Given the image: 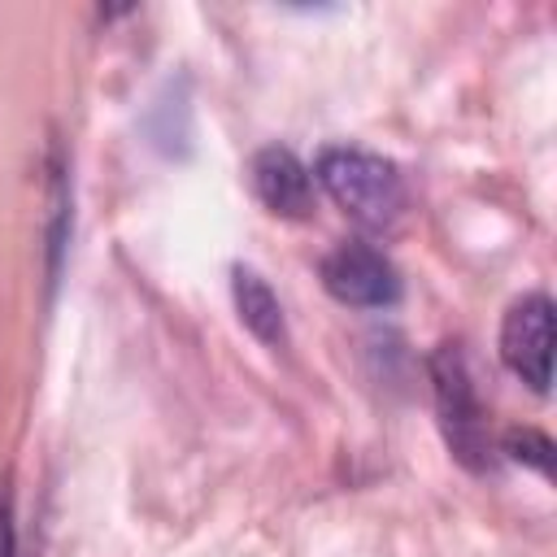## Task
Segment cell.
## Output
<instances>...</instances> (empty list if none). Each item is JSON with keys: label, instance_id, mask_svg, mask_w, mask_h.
I'll return each instance as SVG.
<instances>
[{"label": "cell", "instance_id": "8992f818", "mask_svg": "<svg viewBox=\"0 0 557 557\" xmlns=\"http://www.w3.org/2000/svg\"><path fill=\"white\" fill-rule=\"evenodd\" d=\"M231 296H235L239 322H244L261 344H283V305H278L274 287H270L252 265H235V270H231Z\"/></svg>", "mask_w": 557, "mask_h": 557}, {"label": "cell", "instance_id": "277c9868", "mask_svg": "<svg viewBox=\"0 0 557 557\" xmlns=\"http://www.w3.org/2000/svg\"><path fill=\"white\" fill-rule=\"evenodd\" d=\"M500 357L531 392H540V396L548 392V374H553V300L544 292H531V296L509 305V313L500 322Z\"/></svg>", "mask_w": 557, "mask_h": 557}, {"label": "cell", "instance_id": "3957f363", "mask_svg": "<svg viewBox=\"0 0 557 557\" xmlns=\"http://www.w3.org/2000/svg\"><path fill=\"white\" fill-rule=\"evenodd\" d=\"M322 287L352 309H383L400 296L396 265L374 244H361V239L335 244L322 257Z\"/></svg>", "mask_w": 557, "mask_h": 557}, {"label": "cell", "instance_id": "7a4b0ae2", "mask_svg": "<svg viewBox=\"0 0 557 557\" xmlns=\"http://www.w3.org/2000/svg\"><path fill=\"white\" fill-rule=\"evenodd\" d=\"M431 383H435V409H440V426L448 448L457 453V461L483 470L487 461V426H483V405L474 396L466 357L457 352V344H440V352L431 357Z\"/></svg>", "mask_w": 557, "mask_h": 557}, {"label": "cell", "instance_id": "5b68a950", "mask_svg": "<svg viewBox=\"0 0 557 557\" xmlns=\"http://www.w3.org/2000/svg\"><path fill=\"white\" fill-rule=\"evenodd\" d=\"M252 187L278 218H305L313 209V174L287 148H261L252 157Z\"/></svg>", "mask_w": 557, "mask_h": 557}, {"label": "cell", "instance_id": "6da1fadb", "mask_svg": "<svg viewBox=\"0 0 557 557\" xmlns=\"http://www.w3.org/2000/svg\"><path fill=\"white\" fill-rule=\"evenodd\" d=\"M318 187L366 231H387L405 209L400 170L366 148H326L313 165Z\"/></svg>", "mask_w": 557, "mask_h": 557}]
</instances>
